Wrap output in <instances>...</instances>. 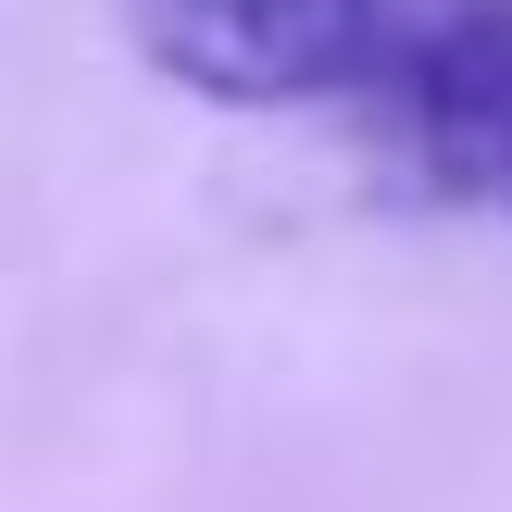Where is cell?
<instances>
[{"label": "cell", "instance_id": "cell-1", "mask_svg": "<svg viewBox=\"0 0 512 512\" xmlns=\"http://www.w3.org/2000/svg\"><path fill=\"white\" fill-rule=\"evenodd\" d=\"M175 88L350 113L425 200L512 225V0H138Z\"/></svg>", "mask_w": 512, "mask_h": 512}]
</instances>
